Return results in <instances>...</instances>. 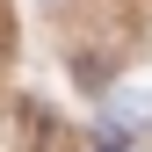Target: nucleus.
Listing matches in <instances>:
<instances>
[{
  "label": "nucleus",
  "instance_id": "obj_1",
  "mask_svg": "<svg viewBox=\"0 0 152 152\" xmlns=\"http://www.w3.org/2000/svg\"><path fill=\"white\" fill-rule=\"evenodd\" d=\"M109 116H130V123H152V87H123V94H109Z\"/></svg>",
  "mask_w": 152,
  "mask_h": 152
},
{
  "label": "nucleus",
  "instance_id": "obj_2",
  "mask_svg": "<svg viewBox=\"0 0 152 152\" xmlns=\"http://www.w3.org/2000/svg\"><path fill=\"white\" fill-rule=\"evenodd\" d=\"M102 152H123V145H102Z\"/></svg>",
  "mask_w": 152,
  "mask_h": 152
}]
</instances>
